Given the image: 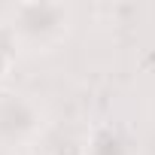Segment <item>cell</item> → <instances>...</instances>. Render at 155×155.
Instances as JSON below:
<instances>
[{
  "label": "cell",
  "mask_w": 155,
  "mask_h": 155,
  "mask_svg": "<svg viewBox=\"0 0 155 155\" xmlns=\"http://www.w3.org/2000/svg\"><path fill=\"white\" fill-rule=\"evenodd\" d=\"M9 64H12V61H9V55H6L3 49H0V79H3V76L9 73Z\"/></svg>",
  "instance_id": "6da1fadb"
}]
</instances>
